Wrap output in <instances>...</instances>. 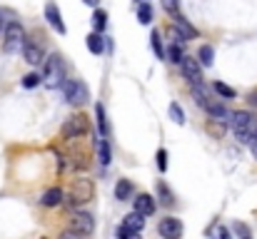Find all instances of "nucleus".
Returning <instances> with one entry per match:
<instances>
[{
  "instance_id": "obj_1",
  "label": "nucleus",
  "mask_w": 257,
  "mask_h": 239,
  "mask_svg": "<svg viewBox=\"0 0 257 239\" xmlns=\"http://www.w3.org/2000/svg\"><path fill=\"white\" fill-rule=\"evenodd\" d=\"M230 127H232L237 142L250 145L252 137H255V132H257V115L247 112V110H235L232 117H230Z\"/></svg>"
},
{
  "instance_id": "obj_2",
  "label": "nucleus",
  "mask_w": 257,
  "mask_h": 239,
  "mask_svg": "<svg viewBox=\"0 0 257 239\" xmlns=\"http://www.w3.org/2000/svg\"><path fill=\"white\" fill-rule=\"evenodd\" d=\"M92 199H95V184H92V179L80 177V179H75V182H73V187H70V194H65V199H63V207H68V209H75V207H83V204L92 202Z\"/></svg>"
},
{
  "instance_id": "obj_3",
  "label": "nucleus",
  "mask_w": 257,
  "mask_h": 239,
  "mask_svg": "<svg viewBox=\"0 0 257 239\" xmlns=\"http://www.w3.org/2000/svg\"><path fill=\"white\" fill-rule=\"evenodd\" d=\"M65 82V63H63V55L53 53L50 58H45L43 63V85L48 90H58L63 87Z\"/></svg>"
},
{
  "instance_id": "obj_4",
  "label": "nucleus",
  "mask_w": 257,
  "mask_h": 239,
  "mask_svg": "<svg viewBox=\"0 0 257 239\" xmlns=\"http://www.w3.org/2000/svg\"><path fill=\"white\" fill-rule=\"evenodd\" d=\"M25 45V30L18 20H8L3 30V50L5 53H18Z\"/></svg>"
},
{
  "instance_id": "obj_5",
  "label": "nucleus",
  "mask_w": 257,
  "mask_h": 239,
  "mask_svg": "<svg viewBox=\"0 0 257 239\" xmlns=\"http://www.w3.org/2000/svg\"><path fill=\"white\" fill-rule=\"evenodd\" d=\"M60 90H63L65 102L73 105V107H80V105H85L90 100V90H87L85 82H80V80H65Z\"/></svg>"
},
{
  "instance_id": "obj_6",
  "label": "nucleus",
  "mask_w": 257,
  "mask_h": 239,
  "mask_svg": "<svg viewBox=\"0 0 257 239\" xmlns=\"http://www.w3.org/2000/svg\"><path fill=\"white\" fill-rule=\"evenodd\" d=\"M85 132H87V117L85 115H70V117L63 122V127H60V135H63L65 140L83 137Z\"/></svg>"
},
{
  "instance_id": "obj_7",
  "label": "nucleus",
  "mask_w": 257,
  "mask_h": 239,
  "mask_svg": "<svg viewBox=\"0 0 257 239\" xmlns=\"http://www.w3.org/2000/svg\"><path fill=\"white\" fill-rule=\"evenodd\" d=\"M70 229L80 232V234H92L95 232V217L90 212H83V209H73L70 212Z\"/></svg>"
},
{
  "instance_id": "obj_8",
  "label": "nucleus",
  "mask_w": 257,
  "mask_h": 239,
  "mask_svg": "<svg viewBox=\"0 0 257 239\" xmlns=\"http://www.w3.org/2000/svg\"><path fill=\"white\" fill-rule=\"evenodd\" d=\"M180 70H182V78L187 80L190 85L202 82V65H200V60H197V58L185 55V58H182V63H180Z\"/></svg>"
},
{
  "instance_id": "obj_9",
  "label": "nucleus",
  "mask_w": 257,
  "mask_h": 239,
  "mask_svg": "<svg viewBox=\"0 0 257 239\" xmlns=\"http://www.w3.org/2000/svg\"><path fill=\"white\" fill-rule=\"evenodd\" d=\"M23 60H25L28 65H43V63H45V50H43V45L35 43V40H25V45H23Z\"/></svg>"
},
{
  "instance_id": "obj_10",
  "label": "nucleus",
  "mask_w": 257,
  "mask_h": 239,
  "mask_svg": "<svg viewBox=\"0 0 257 239\" xmlns=\"http://www.w3.org/2000/svg\"><path fill=\"white\" fill-rule=\"evenodd\" d=\"M205 112L210 115V120H217V122H225V125H230L232 110H227V105H225L222 100H212V97H210V102L205 105Z\"/></svg>"
},
{
  "instance_id": "obj_11",
  "label": "nucleus",
  "mask_w": 257,
  "mask_h": 239,
  "mask_svg": "<svg viewBox=\"0 0 257 239\" xmlns=\"http://www.w3.org/2000/svg\"><path fill=\"white\" fill-rule=\"evenodd\" d=\"M158 232L163 239H180L182 237V222L177 217H163L158 224Z\"/></svg>"
},
{
  "instance_id": "obj_12",
  "label": "nucleus",
  "mask_w": 257,
  "mask_h": 239,
  "mask_svg": "<svg viewBox=\"0 0 257 239\" xmlns=\"http://www.w3.org/2000/svg\"><path fill=\"white\" fill-rule=\"evenodd\" d=\"M133 209L138 212V214H143V217H153L155 214V209H158V204H155V197H150V194H135V199H133Z\"/></svg>"
},
{
  "instance_id": "obj_13",
  "label": "nucleus",
  "mask_w": 257,
  "mask_h": 239,
  "mask_svg": "<svg viewBox=\"0 0 257 239\" xmlns=\"http://www.w3.org/2000/svg\"><path fill=\"white\" fill-rule=\"evenodd\" d=\"M45 20L50 23V28H53L55 33H60V35H65V33H68V28H65V23H63L60 10H58V5H55V3H48V5H45Z\"/></svg>"
},
{
  "instance_id": "obj_14",
  "label": "nucleus",
  "mask_w": 257,
  "mask_h": 239,
  "mask_svg": "<svg viewBox=\"0 0 257 239\" xmlns=\"http://www.w3.org/2000/svg\"><path fill=\"white\" fill-rule=\"evenodd\" d=\"M63 199H65L63 189H60V187H50V189L43 192L40 204H43V207H58V204H63Z\"/></svg>"
},
{
  "instance_id": "obj_15",
  "label": "nucleus",
  "mask_w": 257,
  "mask_h": 239,
  "mask_svg": "<svg viewBox=\"0 0 257 239\" xmlns=\"http://www.w3.org/2000/svg\"><path fill=\"white\" fill-rule=\"evenodd\" d=\"M133 197H135V184H133L130 179H120V182L115 184V199L130 202Z\"/></svg>"
},
{
  "instance_id": "obj_16",
  "label": "nucleus",
  "mask_w": 257,
  "mask_h": 239,
  "mask_svg": "<svg viewBox=\"0 0 257 239\" xmlns=\"http://www.w3.org/2000/svg\"><path fill=\"white\" fill-rule=\"evenodd\" d=\"M145 219H148V217H143V214H138V212L133 209L130 214L122 217V227L130 229V232H143V229H145Z\"/></svg>"
},
{
  "instance_id": "obj_17",
  "label": "nucleus",
  "mask_w": 257,
  "mask_h": 239,
  "mask_svg": "<svg viewBox=\"0 0 257 239\" xmlns=\"http://www.w3.org/2000/svg\"><path fill=\"white\" fill-rule=\"evenodd\" d=\"M85 43H87V50L92 55H102L105 53V38H102V33H90Z\"/></svg>"
},
{
  "instance_id": "obj_18",
  "label": "nucleus",
  "mask_w": 257,
  "mask_h": 239,
  "mask_svg": "<svg viewBox=\"0 0 257 239\" xmlns=\"http://www.w3.org/2000/svg\"><path fill=\"white\" fill-rule=\"evenodd\" d=\"M97 162H100L102 167H107V164L112 162V150H110L107 137H100V140H97Z\"/></svg>"
},
{
  "instance_id": "obj_19",
  "label": "nucleus",
  "mask_w": 257,
  "mask_h": 239,
  "mask_svg": "<svg viewBox=\"0 0 257 239\" xmlns=\"http://www.w3.org/2000/svg\"><path fill=\"white\" fill-rule=\"evenodd\" d=\"M95 120H97V130H100V135H102V137H107V135H110V125H107V115H105L102 102H97V105H95Z\"/></svg>"
},
{
  "instance_id": "obj_20",
  "label": "nucleus",
  "mask_w": 257,
  "mask_h": 239,
  "mask_svg": "<svg viewBox=\"0 0 257 239\" xmlns=\"http://www.w3.org/2000/svg\"><path fill=\"white\" fill-rule=\"evenodd\" d=\"M172 20H175V28H180V30L187 35V40H195V38H197V30L187 23V18H185V15H175Z\"/></svg>"
},
{
  "instance_id": "obj_21",
  "label": "nucleus",
  "mask_w": 257,
  "mask_h": 239,
  "mask_svg": "<svg viewBox=\"0 0 257 239\" xmlns=\"http://www.w3.org/2000/svg\"><path fill=\"white\" fill-rule=\"evenodd\" d=\"M150 45H153V53H155L158 60H165V58H168V50L163 48V40H160V33H158V30L150 33Z\"/></svg>"
},
{
  "instance_id": "obj_22",
  "label": "nucleus",
  "mask_w": 257,
  "mask_h": 239,
  "mask_svg": "<svg viewBox=\"0 0 257 239\" xmlns=\"http://www.w3.org/2000/svg\"><path fill=\"white\" fill-rule=\"evenodd\" d=\"M197 60H200L202 68H212V63H215V50H212V45H202V48L197 50Z\"/></svg>"
},
{
  "instance_id": "obj_23",
  "label": "nucleus",
  "mask_w": 257,
  "mask_h": 239,
  "mask_svg": "<svg viewBox=\"0 0 257 239\" xmlns=\"http://www.w3.org/2000/svg\"><path fill=\"white\" fill-rule=\"evenodd\" d=\"M138 20H140L143 25H150V23H153V5H150L148 0H143V3L138 5Z\"/></svg>"
},
{
  "instance_id": "obj_24",
  "label": "nucleus",
  "mask_w": 257,
  "mask_h": 239,
  "mask_svg": "<svg viewBox=\"0 0 257 239\" xmlns=\"http://www.w3.org/2000/svg\"><path fill=\"white\" fill-rule=\"evenodd\" d=\"M158 197H160V202H163L165 207H175V197H172L170 187H168L165 182H158Z\"/></svg>"
},
{
  "instance_id": "obj_25",
  "label": "nucleus",
  "mask_w": 257,
  "mask_h": 239,
  "mask_svg": "<svg viewBox=\"0 0 257 239\" xmlns=\"http://www.w3.org/2000/svg\"><path fill=\"white\" fill-rule=\"evenodd\" d=\"M168 115H170V120L175 122V125H185V110H182V105H180V102H170Z\"/></svg>"
},
{
  "instance_id": "obj_26",
  "label": "nucleus",
  "mask_w": 257,
  "mask_h": 239,
  "mask_svg": "<svg viewBox=\"0 0 257 239\" xmlns=\"http://www.w3.org/2000/svg\"><path fill=\"white\" fill-rule=\"evenodd\" d=\"M92 28H95V33H102L107 28V13L105 10H95L92 13Z\"/></svg>"
},
{
  "instance_id": "obj_27",
  "label": "nucleus",
  "mask_w": 257,
  "mask_h": 239,
  "mask_svg": "<svg viewBox=\"0 0 257 239\" xmlns=\"http://www.w3.org/2000/svg\"><path fill=\"white\" fill-rule=\"evenodd\" d=\"M43 82V75H38V73H28V75H23L20 80V85L25 87V90H33V87H38Z\"/></svg>"
},
{
  "instance_id": "obj_28",
  "label": "nucleus",
  "mask_w": 257,
  "mask_h": 239,
  "mask_svg": "<svg viewBox=\"0 0 257 239\" xmlns=\"http://www.w3.org/2000/svg\"><path fill=\"white\" fill-rule=\"evenodd\" d=\"M212 87H215V92H217L220 97H225V100H235V95H237V92H235L230 85H225V82H215Z\"/></svg>"
},
{
  "instance_id": "obj_29",
  "label": "nucleus",
  "mask_w": 257,
  "mask_h": 239,
  "mask_svg": "<svg viewBox=\"0 0 257 239\" xmlns=\"http://www.w3.org/2000/svg\"><path fill=\"white\" fill-rule=\"evenodd\" d=\"M168 58H170V63L180 65V63H182V58H185V53H182V45H175V43H172L170 48H168Z\"/></svg>"
},
{
  "instance_id": "obj_30",
  "label": "nucleus",
  "mask_w": 257,
  "mask_h": 239,
  "mask_svg": "<svg viewBox=\"0 0 257 239\" xmlns=\"http://www.w3.org/2000/svg\"><path fill=\"white\" fill-rule=\"evenodd\" d=\"M168 35H170V40L175 43V45H185V43H187V35H185L180 28H175V25L168 30Z\"/></svg>"
},
{
  "instance_id": "obj_31",
  "label": "nucleus",
  "mask_w": 257,
  "mask_h": 239,
  "mask_svg": "<svg viewBox=\"0 0 257 239\" xmlns=\"http://www.w3.org/2000/svg\"><path fill=\"white\" fill-rule=\"evenodd\" d=\"M140 234H143V232H130V229H125L122 224L115 229V237L117 239H140Z\"/></svg>"
},
{
  "instance_id": "obj_32",
  "label": "nucleus",
  "mask_w": 257,
  "mask_h": 239,
  "mask_svg": "<svg viewBox=\"0 0 257 239\" xmlns=\"http://www.w3.org/2000/svg\"><path fill=\"white\" fill-rule=\"evenodd\" d=\"M207 130L215 135V137H222L225 135V122H217V120H210L207 122Z\"/></svg>"
},
{
  "instance_id": "obj_33",
  "label": "nucleus",
  "mask_w": 257,
  "mask_h": 239,
  "mask_svg": "<svg viewBox=\"0 0 257 239\" xmlns=\"http://www.w3.org/2000/svg\"><path fill=\"white\" fill-rule=\"evenodd\" d=\"M163 10H165V13H170L172 18H175V15H180V5H177V0H163Z\"/></svg>"
},
{
  "instance_id": "obj_34",
  "label": "nucleus",
  "mask_w": 257,
  "mask_h": 239,
  "mask_svg": "<svg viewBox=\"0 0 257 239\" xmlns=\"http://www.w3.org/2000/svg\"><path fill=\"white\" fill-rule=\"evenodd\" d=\"M158 167H160V172L168 169V150H158Z\"/></svg>"
},
{
  "instance_id": "obj_35",
  "label": "nucleus",
  "mask_w": 257,
  "mask_h": 239,
  "mask_svg": "<svg viewBox=\"0 0 257 239\" xmlns=\"http://www.w3.org/2000/svg\"><path fill=\"white\" fill-rule=\"evenodd\" d=\"M58 239H87V234H80V232H75V229H65Z\"/></svg>"
},
{
  "instance_id": "obj_36",
  "label": "nucleus",
  "mask_w": 257,
  "mask_h": 239,
  "mask_svg": "<svg viewBox=\"0 0 257 239\" xmlns=\"http://www.w3.org/2000/svg\"><path fill=\"white\" fill-rule=\"evenodd\" d=\"M235 232L240 234V239H252V237H250V229H247L245 224H240V222L235 224Z\"/></svg>"
},
{
  "instance_id": "obj_37",
  "label": "nucleus",
  "mask_w": 257,
  "mask_h": 239,
  "mask_svg": "<svg viewBox=\"0 0 257 239\" xmlns=\"http://www.w3.org/2000/svg\"><path fill=\"white\" fill-rule=\"evenodd\" d=\"M215 232H217V239H232L230 237V232H227V227H222V224H217Z\"/></svg>"
},
{
  "instance_id": "obj_38",
  "label": "nucleus",
  "mask_w": 257,
  "mask_h": 239,
  "mask_svg": "<svg viewBox=\"0 0 257 239\" xmlns=\"http://www.w3.org/2000/svg\"><path fill=\"white\" fill-rule=\"evenodd\" d=\"M247 100H250V105H255V107H257V90H255V92H250V95H247Z\"/></svg>"
},
{
  "instance_id": "obj_39",
  "label": "nucleus",
  "mask_w": 257,
  "mask_h": 239,
  "mask_svg": "<svg viewBox=\"0 0 257 239\" xmlns=\"http://www.w3.org/2000/svg\"><path fill=\"white\" fill-rule=\"evenodd\" d=\"M250 147H252V155L257 157V132H255V137H252V142H250Z\"/></svg>"
},
{
  "instance_id": "obj_40",
  "label": "nucleus",
  "mask_w": 257,
  "mask_h": 239,
  "mask_svg": "<svg viewBox=\"0 0 257 239\" xmlns=\"http://www.w3.org/2000/svg\"><path fill=\"white\" fill-rule=\"evenodd\" d=\"M83 3H85V5H92V8H95V5H97L100 0H83Z\"/></svg>"
},
{
  "instance_id": "obj_41",
  "label": "nucleus",
  "mask_w": 257,
  "mask_h": 239,
  "mask_svg": "<svg viewBox=\"0 0 257 239\" xmlns=\"http://www.w3.org/2000/svg\"><path fill=\"white\" fill-rule=\"evenodd\" d=\"M5 30V23H3V15H0V33Z\"/></svg>"
}]
</instances>
